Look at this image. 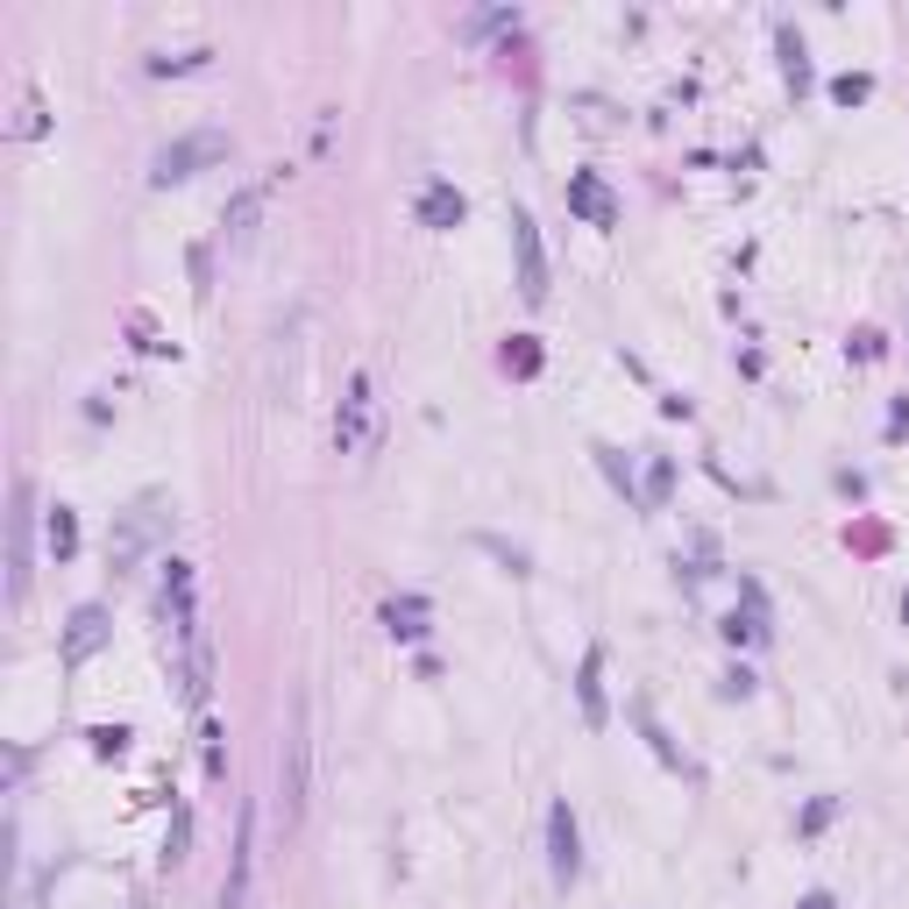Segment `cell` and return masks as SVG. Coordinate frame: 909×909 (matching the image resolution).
I'll return each instance as SVG.
<instances>
[{
  "instance_id": "6da1fadb",
  "label": "cell",
  "mask_w": 909,
  "mask_h": 909,
  "mask_svg": "<svg viewBox=\"0 0 909 909\" xmlns=\"http://www.w3.org/2000/svg\"><path fill=\"white\" fill-rule=\"evenodd\" d=\"M221 157H227V135L221 128H192V135H178V143H164L157 157H149V186L171 192V186L200 178L206 164H221Z\"/></svg>"
},
{
  "instance_id": "7a4b0ae2",
  "label": "cell",
  "mask_w": 909,
  "mask_h": 909,
  "mask_svg": "<svg viewBox=\"0 0 909 909\" xmlns=\"http://www.w3.org/2000/svg\"><path fill=\"white\" fill-rule=\"evenodd\" d=\"M505 227H512V263H519V299L526 306H548V249H540V227L519 200L505 206Z\"/></svg>"
},
{
  "instance_id": "3957f363",
  "label": "cell",
  "mask_w": 909,
  "mask_h": 909,
  "mask_svg": "<svg viewBox=\"0 0 909 909\" xmlns=\"http://www.w3.org/2000/svg\"><path fill=\"white\" fill-rule=\"evenodd\" d=\"M157 540H164V505H157V497H143V505L121 512V526H114V569L128 575L149 548H157Z\"/></svg>"
},
{
  "instance_id": "277c9868",
  "label": "cell",
  "mask_w": 909,
  "mask_h": 909,
  "mask_svg": "<svg viewBox=\"0 0 909 909\" xmlns=\"http://www.w3.org/2000/svg\"><path fill=\"white\" fill-rule=\"evenodd\" d=\"M249 874H256V803H242L235 853H227V882H221V909H249Z\"/></svg>"
},
{
  "instance_id": "5b68a950",
  "label": "cell",
  "mask_w": 909,
  "mask_h": 909,
  "mask_svg": "<svg viewBox=\"0 0 909 909\" xmlns=\"http://www.w3.org/2000/svg\"><path fill=\"white\" fill-rule=\"evenodd\" d=\"M370 419H377V391H370V370H356V377H348L341 413H335V441H341V454H362V448H370Z\"/></svg>"
},
{
  "instance_id": "8992f818",
  "label": "cell",
  "mask_w": 909,
  "mask_h": 909,
  "mask_svg": "<svg viewBox=\"0 0 909 909\" xmlns=\"http://www.w3.org/2000/svg\"><path fill=\"white\" fill-rule=\"evenodd\" d=\"M548 874H554V888H569L583 874V831H575L569 803H548Z\"/></svg>"
},
{
  "instance_id": "52a82bcc",
  "label": "cell",
  "mask_w": 909,
  "mask_h": 909,
  "mask_svg": "<svg viewBox=\"0 0 909 909\" xmlns=\"http://www.w3.org/2000/svg\"><path fill=\"white\" fill-rule=\"evenodd\" d=\"M29 526H36V512H29V483H14V512H8V604L29 597Z\"/></svg>"
},
{
  "instance_id": "ba28073f",
  "label": "cell",
  "mask_w": 909,
  "mask_h": 909,
  "mask_svg": "<svg viewBox=\"0 0 909 909\" xmlns=\"http://www.w3.org/2000/svg\"><path fill=\"white\" fill-rule=\"evenodd\" d=\"M270 186H278V171L256 178V186H242L235 200H227V249H249L256 242V221H263V206H270Z\"/></svg>"
},
{
  "instance_id": "9c48e42d",
  "label": "cell",
  "mask_w": 909,
  "mask_h": 909,
  "mask_svg": "<svg viewBox=\"0 0 909 909\" xmlns=\"http://www.w3.org/2000/svg\"><path fill=\"white\" fill-rule=\"evenodd\" d=\"M108 611H100V604H79V611H71V626H65V647H57V654H65V669H79V661H93L100 647H108Z\"/></svg>"
},
{
  "instance_id": "30bf717a",
  "label": "cell",
  "mask_w": 909,
  "mask_h": 909,
  "mask_svg": "<svg viewBox=\"0 0 909 909\" xmlns=\"http://www.w3.org/2000/svg\"><path fill=\"white\" fill-rule=\"evenodd\" d=\"M569 214H583L590 227H618V200L597 171H569Z\"/></svg>"
},
{
  "instance_id": "8fae6325",
  "label": "cell",
  "mask_w": 909,
  "mask_h": 909,
  "mask_svg": "<svg viewBox=\"0 0 909 909\" xmlns=\"http://www.w3.org/2000/svg\"><path fill=\"white\" fill-rule=\"evenodd\" d=\"M575 704H583V725H590V732H604V725H611V704H604V647H590L583 669H575Z\"/></svg>"
},
{
  "instance_id": "7c38bea8",
  "label": "cell",
  "mask_w": 909,
  "mask_h": 909,
  "mask_svg": "<svg viewBox=\"0 0 909 909\" xmlns=\"http://www.w3.org/2000/svg\"><path fill=\"white\" fill-rule=\"evenodd\" d=\"M462 214H469V200L448 178H427V186H419V227H462Z\"/></svg>"
},
{
  "instance_id": "4fadbf2b",
  "label": "cell",
  "mask_w": 909,
  "mask_h": 909,
  "mask_svg": "<svg viewBox=\"0 0 909 909\" xmlns=\"http://www.w3.org/2000/svg\"><path fill=\"white\" fill-rule=\"evenodd\" d=\"M43 548H50V562H71V554H79V512H71V505H50V519H43Z\"/></svg>"
},
{
  "instance_id": "5bb4252c",
  "label": "cell",
  "mask_w": 909,
  "mask_h": 909,
  "mask_svg": "<svg viewBox=\"0 0 909 909\" xmlns=\"http://www.w3.org/2000/svg\"><path fill=\"white\" fill-rule=\"evenodd\" d=\"M384 632L391 640H427V597H391L384 604Z\"/></svg>"
},
{
  "instance_id": "9a60e30c",
  "label": "cell",
  "mask_w": 909,
  "mask_h": 909,
  "mask_svg": "<svg viewBox=\"0 0 909 909\" xmlns=\"http://www.w3.org/2000/svg\"><path fill=\"white\" fill-rule=\"evenodd\" d=\"M299 803H306V725L284 747V817H299Z\"/></svg>"
},
{
  "instance_id": "2e32d148",
  "label": "cell",
  "mask_w": 909,
  "mask_h": 909,
  "mask_svg": "<svg viewBox=\"0 0 909 909\" xmlns=\"http://www.w3.org/2000/svg\"><path fill=\"white\" fill-rule=\"evenodd\" d=\"M782 79H789L796 93H810V50H803V36L789 22H782Z\"/></svg>"
},
{
  "instance_id": "e0dca14e",
  "label": "cell",
  "mask_w": 909,
  "mask_h": 909,
  "mask_svg": "<svg viewBox=\"0 0 909 909\" xmlns=\"http://www.w3.org/2000/svg\"><path fill=\"white\" fill-rule=\"evenodd\" d=\"M590 454H597V469H604V476H611V483H618V497H626V505H640V512H647V497H640V483H632V469H626V454H618V448H604V441H597V448H590Z\"/></svg>"
},
{
  "instance_id": "ac0fdd59",
  "label": "cell",
  "mask_w": 909,
  "mask_h": 909,
  "mask_svg": "<svg viewBox=\"0 0 909 909\" xmlns=\"http://www.w3.org/2000/svg\"><path fill=\"white\" fill-rule=\"evenodd\" d=\"M186 845H192V810L178 803V810H171V831H164V867H178V860H186Z\"/></svg>"
},
{
  "instance_id": "d6986e66",
  "label": "cell",
  "mask_w": 909,
  "mask_h": 909,
  "mask_svg": "<svg viewBox=\"0 0 909 909\" xmlns=\"http://www.w3.org/2000/svg\"><path fill=\"white\" fill-rule=\"evenodd\" d=\"M640 491H647V512H654V505H669V491H675V462H669V454H654V469H647V483H640Z\"/></svg>"
},
{
  "instance_id": "ffe728a7",
  "label": "cell",
  "mask_w": 909,
  "mask_h": 909,
  "mask_svg": "<svg viewBox=\"0 0 909 909\" xmlns=\"http://www.w3.org/2000/svg\"><path fill=\"white\" fill-rule=\"evenodd\" d=\"M867 93H874V79H867V71H845V79H831V100H839V108H860Z\"/></svg>"
},
{
  "instance_id": "44dd1931",
  "label": "cell",
  "mask_w": 909,
  "mask_h": 909,
  "mask_svg": "<svg viewBox=\"0 0 909 909\" xmlns=\"http://www.w3.org/2000/svg\"><path fill=\"white\" fill-rule=\"evenodd\" d=\"M491 29H519V14H512V8H491V14H469V22H462V36H491Z\"/></svg>"
},
{
  "instance_id": "7402d4cb",
  "label": "cell",
  "mask_w": 909,
  "mask_h": 909,
  "mask_svg": "<svg viewBox=\"0 0 909 909\" xmlns=\"http://www.w3.org/2000/svg\"><path fill=\"white\" fill-rule=\"evenodd\" d=\"M761 611H732V618H725V640H732V647H747V640H761Z\"/></svg>"
},
{
  "instance_id": "603a6c76",
  "label": "cell",
  "mask_w": 909,
  "mask_h": 909,
  "mask_svg": "<svg viewBox=\"0 0 909 909\" xmlns=\"http://www.w3.org/2000/svg\"><path fill=\"white\" fill-rule=\"evenodd\" d=\"M93 753H100V761H121V753H128V725H100V732H93Z\"/></svg>"
},
{
  "instance_id": "cb8c5ba5",
  "label": "cell",
  "mask_w": 909,
  "mask_h": 909,
  "mask_svg": "<svg viewBox=\"0 0 909 909\" xmlns=\"http://www.w3.org/2000/svg\"><path fill=\"white\" fill-rule=\"evenodd\" d=\"M14 135H43V100L22 93V114H14Z\"/></svg>"
},
{
  "instance_id": "d4e9b609",
  "label": "cell",
  "mask_w": 909,
  "mask_h": 909,
  "mask_svg": "<svg viewBox=\"0 0 909 909\" xmlns=\"http://www.w3.org/2000/svg\"><path fill=\"white\" fill-rule=\"evenodd\" d=\"M831 817H839V796H817V803H810V810H803V831H824V824H831Z\"/></svg>"
},
{
  "instance_id": "484cf974",
  "label": "cell",
  "mask_w": 909,
  "mask_h": 909,
  "mask_svg": "<svg viewBox=\"0 0 909 909\" xmlns=\"http://www.w3.org/2000/svg\"><path fill=\"white\" fill-rule=\"evenodd\" d=\"M206 65V50H186V57H149V71H157V79H164V71H200Z\"/></svg>"
},
{
  "instance_id": "4316f807",
  "label": "cell",
  "mask_w": 909,
  "mask_h": 909,
  "mask_svg": "<svg viewBox=\"0 0 909 909\" xmlns=\"http://www.w3.org/2000/svg\"><path fill=\"white\" fill-rule=\"evenodd\" d=\"M796 909H839V902H831V896H803Z\"/></svg>"
},
{
  "instance_id": "83f0119b",
  "label": "cell",
  "mask_w": 909,
  "mask_h": 909,
  "mask_svg": "<svg viewBox=\"0 0 909 909\" xmlns=\"http://www.w3.org/2000/svg\"><path fill=\"white\" fill-rule=\"evenodd\" d=\"M902 626H909V590H902Z\"/></svg>"
}]
</instances>
